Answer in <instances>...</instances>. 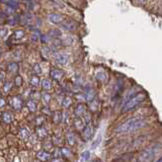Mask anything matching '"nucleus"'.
I'll return each instance as SVG.
<instances>
[{
	"instance_id": "f257e3e1",
	"label": "nucleus",
	"mask_w": 162,
	"mask_h": 162,
	"mask_svg": "<svg viewBox=\"0 0 162 162\" xmlns=\"http://www.w3.org/2000/svg\"><path fill=\"white\" fill-rule=\"evenodd\" d=\"M162 145L160 143L153 144L148 148L143 150L142 152H140L134 159V162H152L156 158V156L160 153Z\"/></svg>"
},
{
	"instance_id": "f03ea898",
	"label": "nucleus",
	"mask_w": 162,
	"mask_h": 162,
	"mask_svg": "<svg viewBox=\"0 0 162 162\" xmlns=\"http://www.w3.org/2000/svg\"><path fill=\"white\" fill-rule=\"evenodd\" d=\"M146 126V121L143 119H130L125 123H123L116 127V131L119 133H127V132H133L142 129Z\"/></svg>"
},
{
	"instance_id": "7ed1b4c3",
	"label": "nucleus",
	"mask_w": 162,
	"mask_h": 162,
	"mask_svg": "<svg viewBox=\"0 0 162 162\" xmlns=\"http://www.w3.org/2000/svg\"><path fill=\"white\" fill-rule=\"evenodd\" d=\"M146 97H147V94L145 92H139V93H137L136 95H134L133 97L130 98V100L124 104V107H123L122 112L125 113V112H128V110H130L132 109H134V107H136L138 104L142 103L143 100H145Z\"/></svg>"
},
{
	"instance_id": "20e7f679",
	"label": "nucleus",
	"mask_w": 162,
	"mask_h": 162,
	"mask_svg": "<svg viewBox=\"0 0 162 162\" xmlns=\"http://www.w3.org/2000/svg\"><path fill=\"white\" fill-rule=\"evenodd\" d=\"M55 59H56V62L59 63V64H61V65H65V64H67V63H68V56L64 55V54L57 55Z\"/></svg>"
},
{
	"instance_id": "39448f33",
	"label": "nucleus",
	"mask_w": 162,
	"mask_h": 162,
	"mask_svg": "<svg viewBox=\"0 0 162 162\" xmlns=\"http://www.w3.org/2000/svg\"><path fill=\"white\" fill-rule=\"evenodd\" d=\"M49 19L53 23H60V22H63V17L60 15V14H51L50 17H49Z\"/></svg>"
},
{
	"instance_id": "423d86ee",
	"label": "nucleus",
	"mask_w": 162,
	"mask_h": 162,
	"mask_svg": "<svg viewBox=\"0 0 162 162\" xmlns=\"http://www.w3.org/2000/svg\"><path fill=\"white\" fill-rule=\"evenodd\" d=\"M63 75H64L63 71L58 70V69H56V70H53L52 72H51V76H52L54 79H56V80H60L63 77Z\"/></svg>"
},
{
	"instance_id": "0eeeda50",
	"label": "nucleus",
	"mask_w": 162,
	"mask_h": 162,
	"mask_svg": "<svg viewBox=\"0 0 162 162\" xmlns=\"http://www.w3.org/2000/svg\"><path fill=\"white\" fill-rule=\"evenodd\" d=\"M85 106H83V104H78V106H76V109H75V113H76V116H82L84 115L85 113Z\"/></svg>"
},
{
	"instance_id": "6e6552de",
	"label": "nucleus",
	"mask_w": 162,
	"mask_h": 162,
	"mask_svg": "<svg viewBox=\"0 0 162 162\" xmlns=\"http://www.w3.org/2000/svg\"><path fill=\"white\" fill-rule=\"evenodd\" d=\"M95 77L97 78L98 80H100V81H106L107 79V75L106 73V71H100V72H97L96 74H95Z\"/></svg>"
},
{
	"instance_id": "1a4fd4ad",
	"label": "nucleus",
	"mask_w": 162,
	"mask_h": 162,
	"mask_svg": "<svg viewBox=\"0 0 162 162\" xmlns=\"http://www.w3.org/2000/svg\"><path fill=\"white\" fill-rule=\"evenodd\" d=\"M17 69H19V66H17L16 63H9V64L7 65V70L9 72H12V73L16 72Z\"/></svg>"
},
{
	"instance_id": "9d476101",
	"label": "nucleus",
	"mask_w": 162,
	"mask_h": 162,
	"mask_svg": "<svg viewBox=\"0 0 162 162\" xmlns=\"http://www.w3.org/2000/svg\"><path fill=\"white\" fill-rule=\"evenodd\" d=\"M43 88L46 89V90H48V89H51L52 88V83H51L50 80L48 79H45L43 81Z\"/></svg>"
},
{
	"instance_id": "9b49d317",
	"label": "nucleus",
	"mask_w": 162,
	"mask_h": 162,
	"mask_svg": "<svg viewBox=\"0 0 162 162\" xmlns=\"http://www.w3.org/2000/svg\"><path fill=\"white\" fill-rule=\"evenodd\" d=\"M38 157L41 159L42 161H46L48 158L50 157V155L48 154V153H45V152H41V153H39L38 154Z\"/></svg>"
},
{
	"instance_id": "f8f14e48",
	"label": "nucleus",
	"mask_w": 162,
	"mask_h": 162,
	"mask_svg": "<svg viewBox=\"0 0 162 162\" xmlns=\"http://www.w3.org/2000/svg\"><path fill=\"white\" fill-rule=\"evenodd\" d=\"M4 3H6L8 6H9L10 8H13V9L14 8L19 7V4L17 1H7V2H4Z\"/></svg>"
},
{
	"instance_id": "ddd939ff",
	"label": "nucleus",
	"mask_w": 162,
	"mask_h": 162,
	"mask_svg": "<svg viewBox=\"0 0 162 162\" xmlns=\"http://www.w3.org/2000/svg\"><path fill=\"white\" fill-rule=\"evenodd\" d=\"M71 103H72V100H70V97H65L64 100H63V106H64L65 107H69Z\"/></svg>"
},
{
	"instance_id": "4468645a",
	"label": "nucleus",
	"mask_w": 162,
	"mask_h": 162,
	"mask_svg": "<svg viewBox=\"0 0 162 162\" xmlns=\"http://www.w3.org/2000/svg\"><path fill=\"white\" fill-rule=\"evenodd\" d=\"M3 121L5 123H10L11 122V116L8 113H3Z\"/></svg>"
},
{
	"instance_id": "2eb2a0df",
	"label": "nucleus",
	"mask_w": 162,
	"mask_h": 162,
	"mask_svg": "<svg viewBox=\"0 0 162 162\" xmlns=\"http://www.w3.org/2000/svg\"><path fill=\"white\" fill-rule=\"evenodd\" d=\"M65 28L69 29V31H72V29H75L77 28V26H73V25H72V22H68V23H65Z\"/></svg>"
},
{
	"instance_id": "dca6fc26",
	"label": "nucleus",
	"mask_w": 162,
	"mask_h": 162,
	"mask_svg": "<svg viewBox=\"0 0 162 162\" xmlns=\"http://www.w3.org/2000/svg\"><path fill=\"white\" fill-rule=\"evenodd\" d=\"M89 156H90V154H89V151H84V152H83V154H82V157L83 158L88 159Z\"/></svg>"
},
{
	"instance_id": "f3484780",
	"label": "nucleus",
	"mask_w": 162,
	"mask_h": 162,
	"mask_svg": "<svg viewBox=\"0 0 162 162\" xmlns=\"http://www.w3.org/2000/svg\"><path fill=\"white\" fill-rule=\"evenodd\" d=\"M29 109L32 110H35V103H32V101H29Z\"/></svg>"
},
{
	"instance_id": "a211bd4d",
	"label": "nucleus",
	"mask_w": 162,
	"mask_h": 162,
	"mask_svg": "<svg viewBox=\"0 0 162 162\" xmlns=\"http://www.w3.org/2000/svg\"><path fill=\"white\" fill-rule=\"evenodd\" d=\"M15 84H16V85H20V84H22V77H20V76H17V77H16V82H15Z\"/></svg>"
},
{
	"instance_id": "6ab92c4d",
	"label": "nucleus",
	"mask_w": 162,
	"mask_h": 162,
	"mask_svg": "<svg viewBox=\"0 0 162 162\" xmlns=\"http://www.w3.org/2000/svg\"><path fill=\"white\" fill-rule=\"evenodd\" d=\"M32 84H34V85H37L38 84V78L37 77H32Z\"/></svg>"
},
{
	"instance_id": "aec40b11",
	"label": "nucleus",
	"mask_w": 162,
	"mask_h": 162,
	"mask_svg": "<svg viewBox=\"0 0 162 162\" xmlns=\"http://www.w3.org/2000/svg\"><path fill=\"white\" fill-rule=\"evenodd\" d=\"M16 35H17V38L22 37V35H23V32H22V31H17V32H16Z\"/></svg>"
},
{
	"instance_id": "412c9836",
	"label": "nucleus",
	"mask_w": 162,
	"mask_h": 162,
	"mask_svg": "<svg viewBox=\"0 0 162 162\" xmlns=\"http://www.w3.org/2000/svg\"><path fill=\"white\" fill-rule=\"evenodd\" d=\"M45 100H46V101L50 100V95L49 94H45Z\"/></svg>"
},
{
	"instance_id": "4be33fe9",
	"label": "nucleus",
	"mask_w": 162,
	"mask_h": 162,
	"mask_svg": "<svg viewBox=\"0 0 162 162\" xmlns=\"http://www.w3.org/2000/svg\"><path fill=\"white\" fill-rule=\"evenodd\" d=\"M35 69H37L38 73H40V72H41V69H39V67H38V65H35Z\"/></svg>"
},
{
	"instance_id": "5701e85b",
	"label": "nucleus",
	"mask_w": 162,
	"mask_h": 162,
	"mask_svg": "<svg viewBox=\"0 0 162 162\" xmlns=\"http://www.w3.org/2000/svg\"><path fill=\"white\" fill-rule=\"evenodd\" d=\"M4 104H5V103H4V100H1V106L3 107L4 106Z\"/></svg>"
},
{
	"instance_id": "b1692460",
	"label": "nucleus",
	"mask_w": 162,
	"mask_h": 162,
	"mask_svg": "<svg viewBox=\"0 0 162 162\" xmlns=\"http://www.w3.org/2000/svg\"><path fill=\"white\" fill-rule=\"evenodd\" d=\"M1 79H2V80L4 79V73H3V72H2V73H1Z\"/></svg>"
},
{
	"instance_id": "393cba45",
	"label": "nucleus",
	"mask_w": 162,
	"mask_h": 162,
	"mask_svg": "<svg viewBox=\"0 0 162 162\" xmlns=\"http://www.w3.org/2000/svg\"><path fill=\"white\" fill-rule=\"evenodd\" d=\"M157 162H162V157H161V158H160V159H159V160H158V161H157Z\"/></svg>"
}]
</instances>
